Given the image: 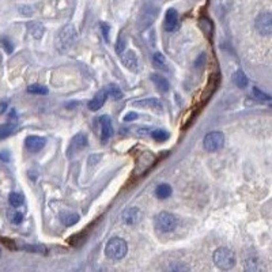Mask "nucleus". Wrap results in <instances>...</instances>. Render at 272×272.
Here are the masks:
<instances>
[{
    "mask_svg": "<svg viewBox=\"0 0 272 272\" xmlns=\"http://www.w3.org/2000/svg\"><path fill=\"white\" fill-rule=\"evenodd\" d=\"M78 33L72 25H68L57 33L56 35V46L60 52L68 51L71 46L74 45V42L76 41Z\"/></svg>",
    "mask_w": 272,
    "mask_h": 272,
    "instance_id": "nucleus-1",
    "label": "nucleus"
},
{
    "mask_svg": "<svg viewBox=\"0 0 272 272\" xmlns=\"http://www.w3.org/2000/svg\"><path fill=\"white\" fill-rule=\"evenodd\" d=\"M214 263L222 271H229L236 266V255L229 248H218L214 252Z\"/></svg>",
    "mask_w": 272,
    "mask_h": 272,
    "instance_id": "nucleus-2",
    "label": "nucleus"
},
{
    "mask_svg": "<svg viewBox=\"0 0 272 272\" xmlns=\"http://www.w3.org/2000/svg\"><path fill=\"white\" fill-rule=\"evenodd\" d=\"M127 252H128L127 242H125L123 238L119 237H114L112 239H109V242L106 244V248H105V253L112 260H121L127 255Z\"/></svg>",
    "mask_w": 272,
    "mask_h": 272,
    "instance_id": "nucleus-3",
    "label": "nucleus"
},
{
    "mask_svg": "<svg viewBox=\"0 0 272 272\" xmlns=\"http://www.w3.org/2000/svg\"><path fill=\"white\" fill-rule=\"evenodd\" d=\"M155 226L162 233L173 232L177 227V218L170 212H159L155 218Z\"/></svg>",
    "mask_w": 272,
    "mask_h": 272,
    "instance_id": "nucleus-4",
    "label": "nucleus"
},
{
    "mask_svg": "<svg viewBox=\"0 0 272 272\" xmlns=\"http://www.w3.org/2000/svg\"><path fill=\"white\" fill-rule=\"evenodd\" d=\"M223 143H225V135L219 131H214V132H210L204 136V148L210 153L221 150L223 147Z\"/></svg>",
    "mask_w": 272,
    "mask_h": 272,
    "instance_id": "nucleus-5",
    "label": "nucleus"
},
{
    "mask_svg": "<svg viewBox=\"0 0 272 272\" xmlns=\"http://www.w3.org/2000/svg\"><path fill=\"white\" fill-rule=\"evenodd\" d=\"M256 30L261 34V35H271L272 33V15L271 12H263L255 21Z\"/></svg>",
    "mask_w": 272,
    "mask_h": 272,
    "instance_id": "nucleus-6",
    "label": "nucleus"
},
{
    "mask_svg": "<svg viewBox=\"0 0 272 272\" xmlns=\"http://www.w3.org/2000/svg\"><path fill=\"white\" fill-rule=\"evenodd\" d=\"M142 211L139 210L137 207H132V208H128L123 212L121 215V219L124 222L125 225L128 226H135L139 222L142 221Z\"/></svg>",
    "mask_w": 272,
    "mask_h": 272,
    "instance_id": "nucleus-7",
    "label": "nucleus"
},
{
    "mask_svg": "<svg viewBox=\"0 0 272 272\" xmlns=\"http://www.w3.org/2000/svg\"><path fill=\"white\" fill-rule=\"evenodd\" d=\"M134 105L137 106V108L148 109V110H153V112H157V113H161L162 109H164V105H162V102L159 101L158 98H146V100H140V101L134 102Z\"/></svg>",
    "mask_w": 272,
    "mask_h": 272,
    "instance_id": "nucleus-8",
    "label": "nucleus"
},
{
    "mask_svg": "<svg viewBox=\"0 0 272 272\" xmlns=\"http://www.w3.org/2000/svg\"><path fill=\"white\" fill-rule=\"evenodd\" d=\"M164 28L166 32H174L178 28V14L174 8H169L165 15Z\"/></svg>",
    "mask_w": 272,
    "mask_h": 272,
    "instance_id": "nucleus-9",
    "label": "nucleus"
},
{
    "mask_svg": "<svg viewBox=\"0 0 272 272\" xmlns=\"http://www.w3.org/2000/svg\"><path fill=\"white\" fill-rule=\"evenodd\" d=\"M87 136L85 134H78L76 136L72 137V140L69 143V148H68V154L71 155V154L78 153L80 150H83V148L87 146Z\"/></svg>",
    "mask_w": 272,
    "mask_h": 272,
    "instance_id": "nucleus-10",
    "label": "nucleus"
},
{
    "mask_svg": "<svg viewBox=\"0 0 272 272\" xmlns=\"http://www.w3.org/2000/svg\"><path fill=\"white\" fill-rule=\"evenodd\" d=\"M25 144H26L29 151H32V153H38V151L42 150L44 146H45V139H44V137H40V136H28L26 140H25Z\"/></svg>",
    "mask_w": 272,
    "mask_h": 272,
    "instance_id": "nucleus-11",
    "label": "nucleus"
},
{
    "mask_svg": "<svg viewBox=\"0 0 272 272\" xmlns=\"http://www.w3.org/2000/svg\"><path fill=\"white\" fill-rule=\"evenodd\" d=\"M244 272H266V266L257 257H248L244 263Z\"/></svg>",
    "mask_w": 272,
    "mask_h": 272,
    "instance_id": "nucleus-12",
    "label": "nucleus"
},
{
    "mask_svg": "<svg viewBox=\"0 0 272 272\" xmlns=\"http://www.w3.org/2000/svg\"><path fill=\"white\" fill-rule=\"evenodd\" d=\"M101 123V137L102 140H108L110 136L113 135V127H112V120L109 116H101L100 117Z\"/></svg>",
    "mask_w": 272,
    "mask_h": 272,
    "instance_id": "nucleus-13",
    "label": "nucleus"
},
{
    "mask_svg": "<svg viewBox=\"0 0 272 272\" xmlns=\"http://www.w3.org/2000/svg\"><path fill=\"white\" fill-rule=\"evenodd\" d=\"M106 93H105V90H101L98 94H97L93 100H91L90 102H89V109L90 110H93V112H96V110H98V109H101L102 106H103V103H105V101H106Z\"/></svg>",
    "mask_w": 272,
    "mask_h": 272,
    "instance_id": "nucleus-14",
    "label": "nucleus"
},
{
    "mask_svg": "<svg viewBox=\"0 0 272 272\" xmlns=\"http://www.w3.org/2000/svg\"><path fill=\"white\" fill-rule=\"evenodd\" d=\"M123 63H124V66L128 69L136 71V68H137V57H136L135 52L128 51L127 53H124L123 55Z\"/></svg>",
    "mask_w": 272,
    "mask_h": 272,
    "instance_id": "nucleus-15",
    "label": "nucleus"
},
{
    "mask_svg": "<svg viewBox=\"0 0 272 272\" xmlns=\"http://www.w3.org/2000/svg\"><path fill=\"white\" fill-rule=\"evenodd\" d=\"M151 80H153V83L159 91L166 93V91L169 90V82L165 79L164 76H161V75L158 74H153L151 75Z\"/></svg>",
    "mask_w": 272,
    "mask_h": 272,
    "instance_id": "nucleus-16",
    "label": "nucleus"
},
{
    "mask_svg": "<svg viewBox=\"0 0 272 272\" xmlns=\"http://www.w3.org/2000/svg\"><path fill=\"white\" fill-rule=\"evenodd\" d=\"M28 29H29V33L32 34L34 38H41V37L44 35V33H45L44 26L38 22H30L28 25Z\"/></svg>",
    "mask_w": 272,
    "mask_h": 272,
    "instance_id": "nucleus-17",
    "label": "nucleus"
},
{
    "mask_svg": "<svg viewBox=\"0 0 272 272\" xmlns=\"http://www.w3.org/2000/svg\"><path fill=\"white\" fill-rule=\"evenodd\" d=\"M233 82L239 89H244V87L248 86V78H246V75L242 71H237L236 74L233 75Z\"/></svg>",
    "mask_w": 272,
    "mask_h": 272,
    "instance_id": "nucleus-18",
    "label": "nucleus"
},
{
    "mask_svg": "<svg viewBox=\"0 0 272 272\" xmlns=\"http://www.w3.org/2000/svg\"><path fill=\"white\" fill-rule=\"evenodd\" d=\"M15 130H17V125L11 124V123L0 125V140H3V139H6L10 135H12L15 132Z\"/></svg>",
    "mask_w": 272,
    "mask_h": 272,
    "instance_id": "nucleus-19",
    "label": "nucleus"
},
{
    "mask_svg": "<svg viewBox=\"0 0 272 272\" xmlns=\"http://www.w3.org/2000/svg\"><path fill=\"white\" fill-rule=\"evenodd\" d=\"M63 225L66 226H72L76 222L79 221V215L78 214H74V212H66V214H62L60 216Z\"/></svg>",
    "mask_w": 272,
    "mask_h": 272,
    "instance_id": "nucleus-20",
    "label": "nucleus"
},
{
    "mask_svg": "<svg viewBox=\"0 0 272 272\" xmlns=\"http://www.w3.org/2000/svg\"><path fill=\"white\" fill-rule=\"evenodd\" d=\"M155 195H157L159 199L169 198L170 195H171V187H170L169 184H162V185H159V187L157 188Z\"/></svg>",
    "mask_w": 272,
    "mask_h": 272,
    "instance_id": "nucleus-21",
    "label": "nucleus"
},
{
    "mask_svg": "<svg viewBox=\"0 0 272 272\" xmlns=\"http://www.w3.org/2000/svg\"><path fill=\"white\" fill-rule=\"evenodd\" d=\"M7 216H8L10 222L15 223V225H19V223L23 221V214L21 212V211H17V210L8 211V212H7Z\"/></svg>",
    "mask_w": 272,
    "mask_h": 272,
    "instance_id": "nucleus-22",
    "label": "nucleus"
},
{
    "mask_svg": "<svg viewBox=\"0 0 272 272\" xmlns=\"http://www.w3.org/2000/svg\"><path fill=\"white\" fill-rule=\"evenodd\" d=\"M105 93H106V97H110V98H113V100H120L121 98V96H123V93H121V90H120L117 86H109L108 89L105 90Z\"/></svg>",
    "mask_w": 272,
    "mask_h": 272,
    "instance_id": "nucleus-23",
    "label": "nucleus"
},
{
    "mask_svg": "<svg viewBox=\"0 0 272 272\" xmlns=\"http://www.w3.org/2000/svg\"><path fill=\"white\" fill-rule=\"evenodd\" d=\"M151 136H153L154 140H157V142H164V140H166L169 137V134L164 130H155L151 132Z\"/></svg>",
    "mask_w": 272,
    "mask_h": 272,
    "instance_id": "nucleus-24",
    "label": "nucleus"
},
{
    "mask_svg": "<svg viewBox=\"0 0 272 272\" xmlns=\"http://www.w3.org/2000/svg\"><path fill=\"white\" fill-rule=\"evenodd\" d=\"M8 202H10V204H11L12 207H19V205H22L23 204V198L19 195V193H15L12 192L11 195H10V198H8Z\"/></svg>",
    "mask_w": 272,
    "mask_h": 272,
    "instance_id": "nucleus-25",
    "label": "nucleus"
},
{
    "mask_svg": "<svg viewBox=\"0 0 272 272\" xmlns=\"http://www.w3.org/2000/svg\"><path fill=\"white\" fill-rule=\"evenodd\" d=\"M28 91L29 93H32V94H40V96H45V94H48V89H46L45 86L40 85L29 86Z\"/></svg>",
    "mask_w": 272,
    "mask_h": 272,
    "instance_id": "nucleus-26",
    "label": "nucleus"
},
{
    "mask_svg": "<svg viewBox=\"0 0 272 272\" xmlns=\"http://www.w3.org/2000/svg\"><path fill=\"white\" fill-rule=\"evenodd\" d=\"M253 94H255V97L257 98V100H260V101L263 102H271V97L268 96V94H266V93H263L261 90H259L257 87H253Z\"/></svg>",
    "mask_w": 272,
    "mask_h": 272,
    "instance_id": "nucleus-27",
    "label": "nucleus"
},
{
    "mask_svg": "<svg viewBox=\"0 0 272 272\" xmlns=\"http://www.w3.org/2000/svg\"><path fill=\"white\" fill-rule=\"evenodd\" d=\"M153 62L155 66H158V67H162L165 64V56L164 55H161V53H155L153 57Z\"/></svg>",
    "mask_w": 272,
    "mask_h": 272,
    "instance_id": "nucleus-28",
    "label": "nucleus"
},
{
    "mask_svg": "<svg viewBox=\"0 0 272 272\" xmlns=\"http://www.w3.org/2000/svg\"><path fill=\"white\" fill-rule=\"evenodd\" d=\"M170 272H187V267L184 264H174L170 268Z\"/></svg>",
    "mask_w": 272,
    "mask_h": 272,
    "instance_id": "nucleus-29",
    "label": "nucleus"
},
{
    "mask_svg": "<svg viewBox=\"0 0 272 272\" xmlns=\"http://www.w3.org/2000/svg\"><path fill=\"white\" fill-rule=\"evenodd\" d=\"M101 30H102V34H103V38H105V41H109V25L102 22Z\"/></svg>",
    "mask_w": 272,
    "mask_h": 272,
    "instance_id": "nucleus-30",
    "label": "nucleus"
},
{
    "mask_svg": "<svg viewBox=\"0 0 272 272\" xmlns=\"http://www.w3.org/2000/svg\"><path fill=\"white\" fill-rule=\"evenodd\" d=\"M124 40H123V38H119V41H117V48H116L117 53H123V52H124Z\"/></svg>",
    "mask_w": 272,
    "mask_h": 272,
    "instance_id": "nucleus-31",
    "label": "nucleus"
},
{
    "mask_svg": "<svg viewBox=\"0 0 272 272\" xmlns=\"http://www.w3.org/2000/svg\"><path fill=\"white\" fill-rule=\"evenodd\" d=\"M136 119H137V114L135 112H130V113L124 116V121H134Z\"/></svg>",
    "mask_w": 272,
    "mask_h": 272,
    "instance_id": "nucleus-32",
    "label": "nucleus"
},
{
    "mask_svg": "<svg viewBox=\"0 0 272 272\" xmlns=\"http://www.w3.org/2000/svg\"><path fill=\"white\" fill-rule=\"evenodd\" d=\"M204 62H205V55H204V53H202V55L199 56V59L196 60V63H195V64H196V67H202V66L204 64Z\"/></svg>",
    "mask_w": 272,
    "mask_h": 272,
    "instance_id": "nucleus-33",
    "label": "nucleus"
},
{
    "mask_svg": "<svg viewBox=\"0 0 272 272\" xmlns=\"http://www.w3.org/2000/svg\"><path fill=\"white\" fill-rule=\"evenodd\" d=\"M7 106H8V105H7V102H4V101L0 102V114L4 113V112H6Z\"/></svg>",
    "mask_w": 272,
    "mask_h": 272,
    "instance_id": "nucleus-34",
    "label": "nucleus"
},
{
    "mask_svg": "<svg viewBox=\"0 0 272 272\" xmlns=\"http://www.w3.org/2000/svg\"><path fill=\"white\" fill-rule=\"evenodd\" d=\"M3 42H4V45H6L7 52H11L12 51V46L10 45V42H8V41H7V40H3Z\"/></svg>",
    "mask_w": 272,
    "mask_h": 272,
    "instance_id": "nucleus-35",
    "label": "nucleus"
},
{
    "mask_svg": "<svg viewBox=\"0 0 272 272\" xmlns=\"http://www.w3.org/2000/svg\"><path fill=\"white\" fill-rule=\"evenodd\" d=\"M0 255H1V250H0Z\"/></svg>",
    "mask_w": 272,
    "mask_h": 272,
    "instance_id": "nucleus-36",
    "label": "nucleus"
}]
</instances>
